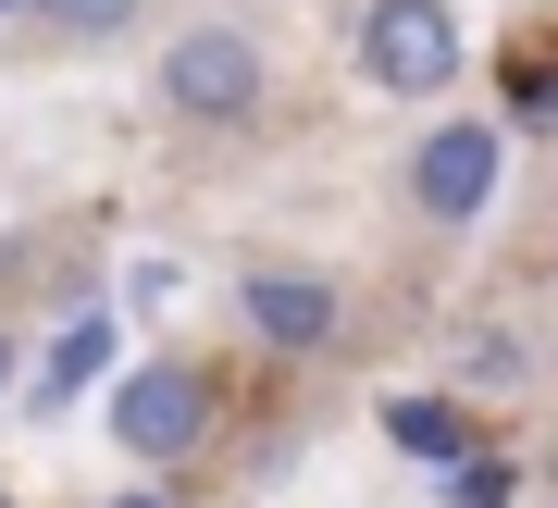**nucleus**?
Segmentation results:
<instances>
[{"label": "nucleus", "mask_w": 558, "mask_h": 508, "mask_svg": "<svg viewBox=\"0 0 558 508\" xmlns=\"http://www.w3.org/2000/svg\"><path fill=\"white\" fill-rule=\"evenodd\" d=\"M497 198V124H435L410 149V211L422 223H472Z\"/></svg>", "instance_id": "5"}, {"label": "nucleus", "mask_w": 558, "mask_h": 508, "mask_svg": "<svg viewBox=\"0 0 558 508\" xmlns=\"http://www.w3.org/2000/svg\"><path fill=\"white\" fill-rule=\"evenodd\" d=\"M87 372H100V323H75V335H62V348H50V372H38L25 397H38V410H62V397H75Z\"/></svg>", "instance_id": "9"}, {"label": "nucleus", "mask_w": 558, "mask_h": 508, "mask_svg": "<svg viewBox=\"0 0 558 508\" xmlns=\"http://www.w3.org/2000/svg\"><path fill=\"white\" fill-rule=\"evenodd\" d=\"M149 0H25V25H38L50 50H100V38H124Z\"/></svg>", "instance_id": "7"}, {"label": "nucleus", "mask_w": 558, "mask_h": 508, "mask_svg": "<svg viewBox=\"0 0 558 508\" xmlns=\"http://www.w3.org/2000/svg\"><path fill=\"white\" fill-rule=\"evenodd\" d=\"M447 496H459V508H509V471H484V459H459V471H447Z\"/></svg>", "instance_id": "10"}, {"label": "nucleus", "mask_w": 558, "mask_h": 508, "mask_svg": "<svg viewBox=\"0 0 558 508\" xmlns=\"http://www.w3.org/2000/svg\"><path fill=\"white\" fill-rule=\"evenodd\" d=\"M447 385H459V397H521V385H534V348H521L509 323H484V335H459Z\"/></svg>", "instance_id": "6"}, {"label": "nucleus", "mask_w": 558, "mask_h": 508, "mask_svg": "<svg viewBox=\"0 0 558 508\" xmlns=\"http://www.w3.org/2000/svg\"><path fill=\"white\" fill-rule=\"evenodd\" d=\"M546 508H558V447H546Z\"/></svg>", "instance_id": "13"}, {"label": "nucleus", "mask_w": 558, "mask_h": 508, "mask_svg": "<svg viewBox=\"0 0 558 508\" xmlns=\"http://www.w3.org/2000/svg\"><path fill=\"white\" fill-rule=\"evenodd\" d=\"M112 508H174V496H112Z\"/></svg>", "instance_id": "12"}, {"label": "nucleus", "mask_w": 558, "mask_h": 508, "mask_svg": "<svg viewBox=\"0 0 558 508\" xmlns=\"http://www.w3.org/2000/svg\"><path fill=\"white\" fill-rule=\"evenodd\" d=\"M149 87H161L174 124H260L274 112V50H260L248 25H186V38L149 62Z\"/></svg>", "instance_id": "1"}, {"label": "nucleus", "mask_w": 558, "mask_h": 508, "mask_svg": "<svg viewBox=\"0 0 558 508\" xmlns=\"http://www.w3.org/2000/svg\"><path fill=\"white\" fill-rule=\"evenodd\" d=\"M360 75H373L385 99H447L459 13H447V0H373V13H360Z\"/></svg>", "instance_id": "2"}, {"label": "nucleus", "mask_w": 558, "mask_h": 508, "mask_svg": "<svg viewBox=\"0 0 558 508\" xmlns=\"http://www.w3.org/2000/svg\"><path fill=\"white\" fill-rule=\"evenodd\" d=\"M112 434H124V459H199V434H211V385L186 360H137L112 385Z\"/></svg>", "instance_id": "3"}, {"label": "nucleus", "mask_w": 558, "mask_h": 508, "mask_svg": "<svg viewBox=\"0 0 558 508\" xmlns=\"http://www.w3.org/2000/svg\"><path fill=\"white\" fill-rule=\"evenodd\" d=\"M385 434H398L410 459H435V471L472 459V447H459V410H435V397H398V410H385Z\"/></svg>", "instance_id": "8"}, {"label": "nucleus", "mask_w": 558, "mask_h": 508, "mask_svg": "<svg viewBox=\"0 0 558 508\" xmlns=\"http://www.w3.org/2000/svg\"><path fill=\"white\" fill-rule=\"evenodd\" d=\"M236 323H248V348L311 360V348H336L348 298L323 286V274H299V261H248V274H236Z\"/></svg>", "instance_id": "4"}, {"label": "nucleus", "mask_w": 558, "mask_h": 508, "mask_svg": "<svg viewBox=\"0 0 558 508\" xmlns=\"http://www.w3.org/2000/svg\"><path fill=\"white\" fill-rule=\"evenodd\" d=\"M0 13H25V0H0Z\"/></svg>", "instance_id": "14"}, {"label": "nucleus", "mask_w": 558, "mask_h": 508, "mask_svg": "<svg viewBox=\"0 0 558 508\" xmlns=\"http://www.w3.org/2000/svg\"><path fill=\"white\" fill-rule=\"evenodd\" d=\"M0 397H13V335H0Z\"/></svg>", "instance_id": "11"}]
</instances>
